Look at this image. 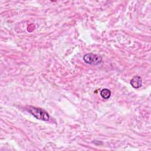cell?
I'll return each mask as SVG.
<instances>
[{
	"mask_svg": "<svg viewBox=\"0 0 151 151\" xmlns=\"http://www.w3.org/2000/svg\"><path fill=\"white\" fill-rule=\"evenodd\" d=\"M27 110L38 119L44 121H48L50 119V116L48 113L41 109L32 106H28Z\"/></svg>",
	"mask_w": 151,
	"mask_h": 151,
	"instance_id": "obj_1",
	"label": "cell"
},
{
	"mask_svg": "<svg viewBox=\"0 0 151 151\" xmlns=\"http://www.w3.org/2000/svg\"><path fill=\"white\" fill-rule=\"evenodd\" d=\"M83 60L85 63L90 65H98L102 61V57L97 54L88 53L84 55Z\"/></svg>",
	"mask_w": 151,
	"mask_h": 151,
	"instance_id": "obj_2",
	"label": "cell"
},
{
	"mask_svg": "<svg viewBox=\"0 0 151 151\" xmlns=\"http://www.w3.org/2000/svg\"><path fill=\"white\" fill-rule=\"evenodd\" d=\"M130 84L132 86L135 88H140L142 85V79L140 76H134L130 80Z\"/></svg>",
	"mask_w": 151,
	"mask_h": 151,
	"instance_id": "obj_3",
	"label": "cell"
},
{
	"mask_svg": "<svg viewBox=\"0 0 151 151\" xmlns=\"http://www.w3.org/2000/svg\"><path fill=\"white\" fill-rule=\"evenodd\" d=\"M100 96L104 99H108L111 96V91L107 88H103L100 91Z\"/></svg>",
	"mask_w": 151,
	"mask_h": 151,
	"instance_id": "obj_4",
	"label": "cell"
}]
</instances>
